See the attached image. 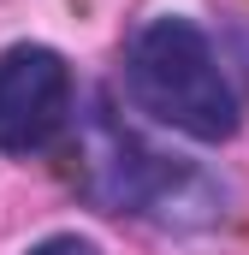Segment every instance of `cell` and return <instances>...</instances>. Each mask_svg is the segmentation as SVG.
<instances>
[{
    "instance_id": "cell-4",
    "label": "cell",
    "mask_w": 249,
    "mask_h": 255,
    "mask_svg": "<svg viewBox=\"0 0 249 255\" xmlns=\"http://www.w3.org/2000/svg\"><path fill=\"white\" fill-rule=\"evenodd\" d=\"M24 255H101V244H95V238H77V232H54V238L30 244Z\"/></svg>"
},
{
    "instance_id": "cell-1",
    "label": "cell",
    "mask_w": 249,
    "mask_h": 255,
    "mask_svg": "<svg viewBox=\"0 0 249 255\" xmlns=\"http://www.w3.org/2000/svg\"><path fill=\"white\" fill-rule=\"evenodd\" d=\"M71 125H77V190L101 214H130L166 232H208L226 220V184L196 160H178L148 136H136L113 113L107 89H95Z\"/></svg>"
},
{
    "instance_id": "cell-3",
    "label": "cell",
    "mask_w": 249,
    "mask_h": 255,
    "mask_svg": "<svg viewBox=\"0 0 249 255\" xmlns=\"http://www.w3.org/2000/svg\"><path fill=\"white\" fill-rule=\"evenodd\" d=\"M77 119V77L60 48L12 42L0 54V154H48Z\"/></svg>"
},
{
    "instance_id": "cell-2",
    "label": "cell",
    "mask_w": 249,
    "mask_h": 255,
    "mask_svg": "<svg viewBox=\"0 0 249 255\" xmlns=\"http://www.w3.org/2000/svg\"><path fill=\"white\" fill-rule=\"evenodd\" d=\"M119 83L136 113L190 142H232L244 125V101L214 54V36L184 12H154L124 36Z\"/></svg>"
}]
</instances>
